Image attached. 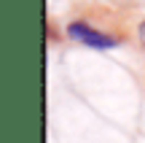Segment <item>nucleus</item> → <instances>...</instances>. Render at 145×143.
I'll return each instance as SVG.
<instances>
[{"instance_id":"2","label":"nucleus","mask_w":145,"mask_h":143,"mask_svg":"<svg viewBox=\"0 0 145 143\" xmlns=\"http://www.w3.org/2000/svg\"><path fill=\"white\" fill-rule=\"evenodd\" d=\"M137 35H140V41H142V46H145V19L140 22V27H137Z\"/></svg>"},{"instance_id":"1","label":"nucleus","mask_w":145,"mask_h":143,"mask_svg":"<svg viewBox=\"0 0 145 143\" xmlns=\"http://www.w3.org/2000/svg\"><path fill=\"white\" fill-rule=\"evenodd\" d=\"M67 35L72 38V41H78V43H83V46H89V49H113V46H118V41H116L113 35H108V32H99V30H94L89 22H70L67 24Z\"/></svg>"}]
</instances>
